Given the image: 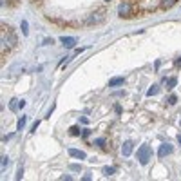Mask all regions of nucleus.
Returning a JSON list of instances; mask_svg holds the SVG:
<instances>
[{
	"label": "nucleus",
	"mask_w": 181,
	"mask_h": 181,
	"mask_svg": "<svg viewBox=\"0 0 181 181\" xmlns=\"http://www.w3.org/2000/svg\"><path fill=\"white\" fill-rule=\"evenodd\" d=\"M170 152H172V145L163 143V145L159 147V150H158V156H159V158H165V156H168Z\"/></svg>",
	"instance_id": "nucleus-5"
},
{
	"label": "nucleus",
	"mask_w": 181,
	"mask_h": 181,
	"mask_svg": "<svg viewBox=\"0 0 181 181\" xmlns=\"http://www.w3.org/2000/svg\"><path fill=\"white\" fill-rule=\"evenodd\" d=\"M176 2L178 0H161V9H170V7H174L176 6Z\"/></svg>",
	"instance_id": "nucleus-8"
},
{
	"label": "nucleus",
	"mask_w": 181,
	"mask_h": 181,
	"mask_svg": "<svg viewBox=\"0 0 181 181\" xmlns=\"http://www.w3.org/2000/svg\"><path fill=\"white\" fill-rule=\"evenodd\" d=\"M165 84H167V89H174V87H176V84H178V78H168V80L165 81Z\"/></svg>",
	"instance_id": "nucleus-11"
},
{
	"label": "nucleus",
	"mask_w": 181,
	"mask_h": 181,
	"mask_svg": "<svg viewBox=\"0 0 181 181\" xmlns=\"http://www.w3.org/2000/svg\"><path fill=\"white\" fill-rule=\"evenodd\" d=\"M94 145H98L100 149H105V138H98L96 141H94Z\"/></svg>",
	"instance_id": "nucleus-16"
},
{
	"label": "nucleus",
	"mask_w": 181,
	"mask_h": 181,
	"mask_svg": "<svg viewBox=\"0 0 181 181\" xmlns=\"http://www.w3.org/2000/svg\"><path fill=\"white\" fill-rule=\"evenodd\" d=\"M22 176H24V170L20 168V170H18V174H16V179H22Z\"/></svg>",
	"instance_id": "nucleus-23"
},
{
	"label": "nucleus",
	"mask_w": 181,
	"mask_h": 181,
	"mask_svg": "<svg viewBox=\"0 0 181 181\" xmlns=\"http://www.w3.org/2000/svg\"><path fill=\"white\" fill-rule=\"evenodd\" d=\"M150 158H152V149H150L149 145H141L138 149V159H139V163H141V165H147Z\"/></svg>",
	"instance_id": "nucleus-2"
},
{
	"label": "nucleus",
	"mask_w": 181,
	"mask_h": 181,
	"mask_svg": "<svg viewBox=\"0 0 181 181\" xmlns=\"http://www.w3.org/2000/svg\"><path fill=\"white\" fill-rule=\"evenodd\" d=\"M69 156L78 158V159H85V152L84 150H78V149H69Z\"/></svg>",
	"instance_id": "nucleus-7"
},
{
	"label": "nucleus",
	"mask_w": 181,
	"mask_h": 181,
	"mask_svg": "<svg viewBox=\"0 0 181 181\" xmlns=\"http://www.w3.org/2000/svg\"><path fill=\"white\" fill-rule=\"evenodd\" d=\"M60 42L63 44V47L72 49V47L76 45V38H72V36H62V38H60Z\"/></svg>",
	"instance_id": "nucleus-4"
},
{
	"label": "nucleus",
	"mask_w": 181,
	"mask_h": 181,
	"mask_svg": "<svg viewBox=\"0 0 181 181\" xmlns=\"http://www.w3.org/2000/svg\"><path fill=\"white\" fill-rule=\"evenodd\" d=\"M132 147H134L132 141H125V143H123V147H121V154H123V156H130V152H132Z\"/></svg>",
	"instance_id": "nucleus-6"
},
{
	"label": "nucleus",
	"mask_w": 181,
	"mask_h": 181,
	"mask_svg": "<svg viewBox=\"0 0 181 181\" xmlns=\"http://www.w3.org/2000/svg\"><path fill=\"white\" fill-rule=\"evenodd\" d=\"M38 125H40V121H35V123H33V127H31V132H35V130L38 129Z\"/></svg>",
	"instance_id": "nucleus-20"
},
{
	"label": "nucleus",
	"mask_w": 181,
	"mask_h": 181,
	"mask_svg": "<svg viewBox=\"0 0 181 181\" xmlns=\"http://www.w3.org/2000/svg\"><path fill=\"white\" fill-rule=\"evenodd\" d=\"M178 141H179V145H181V134H179V136H178Z\"/></svg>",
	"instance_id": "nucleus-28"
},
{
	"label": "nucleus",
	"mask_w": 181,
	"mask_h": 181,
	"mask_svg": "<svg viewBox=\"0 0 181 181\" xmlns=\"http://www.w3.org/2000/svg\"><path fill=\"white\" fill-rule=\"evenodd\" d=\"M49 44H53V38H51V40H49V38H47V40H44V45H49Z\"/></svg>",
	"instance_id": "nucleus-24"
},
{
	"label": "nucleus",
	"mask_w": 181,
	"mask_h": 181,
	"mask_svg": "<svg viewBox=\"0 0 181 181\" xmlns=\"http://www.w3.org/2000/svg\"><path fill=\"white\" fill-rule=\"evenodd\" d=\"M69 134H71V136H80V127H76V125L71 127V129H69Z\"/></svg>",
	"instance_id": "nucleus-15"
},
{
	"label": "nucleus",
	"mask_w": 181,
	"mask_h": 181,
	"mask_svg": "<svg viewBox=\"0 0 181 181\" xmlns=\"http://www.w3.org/2000/svg\"><path fill=\"white\" fill-rule=\"evenodd\" d=\"M71 170H72V172H78V170H80V165H71Z\"/></svg>",
	"instance_id": "nucleus-21"
},
{
	"label": "nucleus",
	"mask_w": 181,
	"mask_h": 181,
	"mask_svg": "<svg viewBox=\"0 0 181 181\" xmlns=\"http://www.w3.org/2000/svg\"><path fill=\"white\" fill-rule=\"evenodd\" d=\"M80 121L84 123V125H87V123H89V120H87V118H80Z\"/></svg>",
	"instance_id": "nucleus-26"
},
{
	"label": "nucleus",
	"mask_w": 181,
	"mask_h": 181,
	"mask_svg": "<svg viewBox=\"0 0 181 181\" xmlns=\"http://www.w3.org/2000/svg\"><path fill=\"white\" fill-rule=\"evenodd\" d=\"M114 172H116V167H105V168H103V174H105V176H112Z\"/></svg>",
	"instance_id": "nucleus-13"
},
{
	"label": "nucleus",
	"mask_w": 181,
	"mask_h": 181,
	"mask_svg": "<svg viewBox=\"0 0 181 181\" xmlns=\"http://www.w3.org/2000/svg\"><path fill=\"white\" fill-rule=\"evenodd\" d=\"M22 33H24V35H29V29H27V22L26 20H22Z\"/></svg>",
	"instance_id": "nucleus-17"
},
{
	"label": "nucleus",
	"mask_w": 181,
	"mask_h": 181,
	"mask_svg": "<svg viewBox=\"0 0 181 181\" xmlns=\"http://www.w3.org/2000/svg\"><path fill=\"white\" fill-rule=\"evenodd\" d=\"M114 111H116L118 114H121V107H120V105H116V107H114Z\"/></svg>",
	"instance_id": "nucleus-25"
},
{
	"label": "nucleus",
	"mask_w": 181,
	"mask_h": 181,
	"mask_svg": "<svg viewBox=\"0 0 181 181\" xmlns=\"http://www.w3.org/2000/svg\"><path fill=\"white\" fill-rule=\"evenodd\" d=\"M26 121H27V118H26V116H22V118L18 120V123H16V129L22 130V129H24V125H26Z\"/></svg>",
	"instance_id": "nucleus-14"
},
{
	"label": "nucleus",
	"mask_w": 181,
	"mask_h": 181,
	"mask_svg": "<svg viewBox=\"0 0 181 181\" xmlns=\"http://www.w3.org/2000/svg\"><path fill=\"white\" fill-rule=\"evenodd\" d=\"M7 165H9V158H7V156H4V158H2V168H6Z\"/></svg>",
	"instance_id": "nucleus-19"
},
{
	"label": "nucleus",
	"mask_w": 181,
	"mask_h": 181,
	"mask_svg": "<svg viewBox=\"0 0 181 181\" xmlns=\"http://www.w3.org/2000/svg\"><path fill=\"white\" fill-rule=\"evenodd\" d=\"M105 20V11L103 9H100V11H96V13H93L87 18V24H100V22H103Z\"/></svg>",
	"instance_id": "nucleus-3"
},
{
	"label": "nucleus",
	"mask_w": 181,
	"mask_h": 181,
	"mask_svg": "<svg viewBox=\"0 0 181 181\" xmlns=\"http://www.w3.org/2000/svg\"><path fill=\"white\" fill-rule=\"evenodd\" d=\"M118 13H120L121 18H132L134 13H136V7H134V4H130V2H123L118 7Z\"/></svg>",
	"instance_id": "nucleus-1"
},
{
	"label": "nucleus",
	"mask_w": 181,
	"mask_h": 181,
	"mask_svg": "<svg viewBox=\"0 0 181 181\" xmlns=\"http://www.w3.org/2000/svg\"><path fill=\"white\" fill-rule=\"evenodd\" d=\"M89 134H90V130H89V129H85V130H84V132H81V136H84V138H87Z\"/></svg>",
	"instance_id": "nucleus-22"
},
{
	"label": "nucleus",
	"mask_w": 181,
	"mask_h": 181,
	"mask_svg": "<svg viewBox=\"0 0 181 181\" xmlns=\"http://www.w3.org/2000/svg\"><path fill=\"white\" fill-rule=\"evenodd\" d=\"M107 2H109V0H107Z\"/></svg>",
	"instance_id": "nucleus-29"
},
{
	"label": "nucleus",
	"mask_w": 181,
	"mask_h": 181,
	"mask_svg": "<svg viewBox=\"0 0 181 181\" xmlns=\"http://www.w3.org/2000/svg\"><path fill=\"white\" fill-rule=\"evenodd\" d=\"M158 93H159V87H158V85H152L149 90H147V96H156Z\"/></svg>",
	"instance_id": "nucleus-10"
},
{
	"label": "nucleus",
	"mask_w": 181,
	"mask_h": 181,
	"mask_svg": "<svg viewBox=\"0 0 181 181\" xmlns=\"http://www.w3.org/2000/svg\"><path fill=\"white\" fill-rule=\"evenodd\" d=\"M123 78H112V80H109V87H116V85H123Z\"/></svg>",
	"instance_id": "nucleus-9"
},
{
	"label": "nucleus",
	"mask_w": 181,
	"mask_h": 181,
	"mask_svg": "<svg viewBox=\"0 0 181 181\" xmlns=\"http://www.w3.org/2000/svg\"><path fill=\"white\" fill-rule=\"evenodd\" d=\"M176 65H178V67H181V56H179V58L176 60Z\"/></svg>",
	"instance_id": "nucleus-27"
},
{
	"label": "nucleus",
	"mask_w": 181,
	"mask_h": 181,
	"mask_svg": "<svg viewBox=\"0 0 181 181\" xmlns=\"http://www.w3.org/2000/svg\"><path fill=\"white\" fill-rule=\"evenodd\" d=\"M18 107H20V100H11V102H9V109H11V111H16Z\"/></svg>",
	"instance_id": "nucleus-12"
},
{
	"label": "nucleus",
	"mask_w": 181,
	"mask_h": 181,
	"mask_svg": "<svg viewBox=\"0 0 181 181\" xmlns=\"http://www.w3.org/2000/svg\"><path fill=\"white\" fill-rule=\"evenodd\" d=\"M176 102H178V96H176V94H170V96H168V103H170V105H176Z\"/></svg>",
	"instance_id": "nucleus-18"
}]
</instances>
